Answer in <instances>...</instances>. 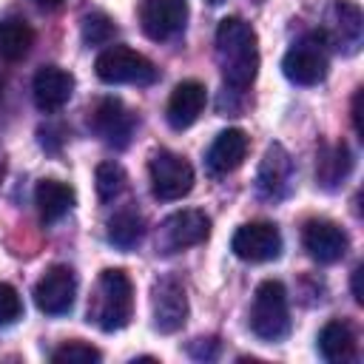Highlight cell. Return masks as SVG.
I'll use <instances>...</instances> for the list:
<instances>
[{"mask_svg":"<svg viewBox=\"0 0 364 364\" xmlns=\"http://www.w3.org/2000/svg\"><path fill=\"white\" fill-rule=\"evenodd\" d=\"M216 60L225 82L233 91H245L259 71V43L250 23L242 17H225L216 28Z\"/></svg>","mask_w":364,"mask_h":364,"instance_id":"obj_1","label":"cell"},{"mask_svg":"<svg viewBox=\"0 0 364 364\" xmlns=\"http://www.w3.org/2000/svg\"><path fill=\"white\" fill-rule=\"evenodd\" d=\"M131 313H134V284L128 273L119 267L102 270L88 304V321H94L102 333H114L131 321Z\"/></svg>","mask_w":364,"mask_h":364,"instance_id":"obj_2","label":"cell"},{"mask_svg":"<svg viewBox=\"0 0 364 364\" xmlns=\"http://www.w3.org/2000/svg\"><path fill=\"white\" fill-rule=\"evenodd\" d=\"M250 330L262 341H282L290 333V307H287V290L282 282L267 279L256 287L253 307H250Z\"/></svg>","mask_w":364,"mask_h":364,"instance_id":"obj_3","label":"cell"},{"mask_svg":"<svg viewBox=\"0 0 364 364\" xmlns=\"http://www.w3.org/2000/svg\"><path fill=\"white\" fill-rule=\"evenodd\" d=\"M94 71L108 85H151L156 80V65L128 46H108L100 51Z\"/></svg>","mask_w":364,"mask_h":364,"instance_id":"obj_4","label":"cell"},{"mask_svg":"<svg viewBox=\"0 0 364 364\" xmlns=\"http://www.w3.org/2000/svg\"><path fill=\"white\" fill-rule=\"evenodd\" d=\"M327 40L321 31L304 34L299 43L290 46V51L282 60V71L296 85H316L327 77Z\"/></svg>","mask_w":364,"mask_h":364,"instance_id":"obj_5","label":"cell"},{"mask_svg":"<svg viewBox=\"0 0 364 364\" xmlns=\"http://www.w3.org/2000/svg\"><path fill=\"white\" fill-rule=\"evenodd\" d=\"M148 176H151V191L162 202H176L191 193L193 188V168L185 156L173 151H154L148 159Z\"/></svg>","mask_w":364,"mask_h":364,"instance_id":"obj_6","label":"cell"},{"mask_svg":"<svg viewBox=\"0 0 364 364\" xmlns=\"http://www.w3.org/2000/svg\"><path fill=\"white\" fill-rule=\"evenodd\" d=\"M134 114L117 97H102L88 108V128L111 148H125L134 134Z\"/></svg>","mask_w":364,"mask_h":364,"instance_id":"obj_7","label":"cell"},{"mask_svg":"<svg viewBox=\"0 0 364 364\" xmlns=\"http://www.w3.org/2000/svg\"><path fill=\"white\" fill-rule=\"evenodd\" d=\"M151 313L159 333H176L188 321V293L176 276H159L151 287Z\"/></svg>","mask_w":364,"mask_h":364,"instance_id":"obj_8","label":"cell"},{"mask_svg":"<svg viewBox=\"0 0 364 364\" xmlns=\"http://www.w3.org/2000/svg\"><path fill=\"white\" fill-rule=\"evenodd\" d=\"M293 176H296V168H293V156L287 154V148L282 142L267 145V151L259 162V171H256L259 196L267 202L284 199L293 191Z\"/></svg>","mask_w":364,"mask_h":364,"instance_id":"obj_9","label":"cell"},{"mask_svg":"<svg viewBox=\"0 0 364 364\" xmlns=\"http://www.w3.org/2000/svg\"><path fill=\"white\" fill-rule=\"evenodd\" d=\"M210 233V219L202 213V210H176L171 213L162 228H159V250L162 253H176V250H185V247H193V245H202Z\"/></svg>","mask_w":364,"mask_h":364,"instance_id":"obj_10","label":"cell"},{"mask_svg":"<svg viewBox=\"0 0 364 364\" xmlns=\"http://www.w3.org/2000/svg\"><path fill=\"white\" fill-rule=\"evenodd\" d=\"M77 276L65 264H51L34 284V301L46 316H65L74 307Z\"/></svg>","mask_w":364,"mask_h":364,"instance_id":"obj_11","label":"cell"},{"mask_svg":"<svg viewBox=\"0 0 364 364\" xmlns=\"http://www.w3.org/2000/svg\"><path fill=\"white\" fill-rule=\"evenodd\" d=\"M230 250L242 262H270L282 253V233L273 222H247L233 233Z\"/></svg>","mask_w":364,"mask_h":364,"instance_id":"obj_12","label":"cell"},{"mask_svg":"<svg viewBox=\"0 0 364 364\" xmlns=\"http://www.w3.org/2000/svg\"><path fill=\"white\" fill-rule=\"evenodd\" d=\"M188 23L185 0H142L139 3V26L151 40H171Z\"/></svg>","mask_w":364,"mask_h":364,"instance_id":"obj_13","label":"cell"},{"mask_svg":"<svg viewBox=\"0 0 364 364\" xmlns=\"http://www.w3.org/2000/svg\"><path fill=\"white\" fill-rule=\"evenodd\" d=\"M327 23L330 26L321 31L327 46H333V48H338L344 54H355L358 46H361V31H364L361 9L353 0H336L330 6Z\"/></svg>","mask_w":364,"mask_h":364,"instance_id":"obj_14","label":"cell"},{"mask_svg":"<svg viewBox=\"0 0 364 364\" xmlns=\"http://www.w3.org/2000/svg\"><path fill=\"white\" fill-rule=\"evenodd\" d=\"M301 245H304V250L316 262L333 264V262H338L347 253L350 239H347V233L336 222H330V219H310L301 228Z\"/></svg>","mask_w":364,"mask_h":364,"instance_id":"obj_15","label":"cell"},{"mask_svg":"<svg viewBox=\"0 0 364 364\" xmlns=\"http://www.w3.org/2000/svg\"><path fill=\"white\" fill-rule=\"evenodd\" d=\"M74 94V77L71 71L60 68V65H43L37 74H34V82H31V97H34V105L46 114H54L60 111Z\"/></svg>","mask_w":364,"mask_h":364,"instance_id":"obj_16","label":"cell"},{"mask_svg":"<svg viewBox=\"0 0 364 364\" xmlns=\"http://www.w3.org/2000/svg\"><path fill=\"white\" fill-rule=\"evenodd\" d=\"M205 102H208V91L199 80H182L171 97H168V108H165V119L171 128L182 131V128H191L199 114L205 111Z\"/></svg>","mask_w":364,"mask_h":364,"instance_id":"obj_17","label":"cell"},{"mask_svg":"<svg viewBox=\"0 0 364 364\" xmlns=\"http://www.w3.org/2000/svg\"><path fill=\"white\" fill-rule=\"evenodd\" d=\"M247 134L242 131V128H228V131H222L213 142H210V148H208V156H205V165H208V171L213 173V176H225V173H230V171H236L242 162H245V156H247Z\"/></svg>","mask_w":364,"mask_h":364,"instance_id":"obj_18","label":"cell"},{"mask_svg":"<svg viewBox=\"0 0 364 364\" xmlns=\"http://www.w3.org/2000/svg\"><path fill=\"white\" fill-rule=\"evenodd\" d=\"M353 173V154L344 142L336 145H321L318 159H316V179L324 191H336L347 182V176Z\"/></svg>","mask_w":364,"mask_h":364,"instance_id":"obj_19","label":"cell"},{"mask_svg":"<svg viewBox=\"0 0 364 364\" xmlns=\"http://www.w3.org/2000/svg\"><path fill=\"white\" fill-rule=\"evenodd\" d=\"M34 205L43 225H54L74 208V188L60 179H43L34 191Z\"/></svg>","mask_w":364,"mask_h":364,"instance_id":"obj_20","label":"cell"},{"mask_svg":"<svg viewBox=\"0 0 364 364\" xmlns=\"http://www.w3.org/2000/svg\"><path fill=\"white\" fill-rule=\"evenodd\" d=\"M318 353L324 361H333V364L355 361L358 341H355L353 327L347 321H327L318 333Z\"/></svg>","mask_w":364,"mask_h":364,"instance_id":"obj_21","label":"cell"},{"mask_svg":"<svg viewBox=\"0 0 364 364\" xmlns=\"http://www.w3.org/2000/svg\"><path fill=\"white\" fill-rule=\"evenodd\" d=\"M34 46V28L23 17L0 20V57L9 63L23 60Z\"/></svg>","mask_w":364,"mask_h":364,"instance_id":"obj_22","label":"cell"},{"mask_svg":"<svg viewBox=\"0 0 364 364\" xmlns=\"http://www.w3.org/2000/svg\"><path fill=\"white\" fill-rule=\"evenodd\" d=\"M142 233H145V222L134 210H119L108 219V239L122 250H131L134 245H139Z\"/></svg>","mask_w":364,"mask_h":364,"instance_id":"obj_23","label":"cell"},{"mask_svg":"<svg viewBox=\"0 0 364 364\" xmlns=\"http://www.w3.org/2000/svg\"><path fill=\"white\" fill-rule=\"evenodd\" d=\"M117 34V26L108 14L102 11H94V14H85L82 17V43L85 46H108Z\"/></svg>","mask_w":364,"mask_h":364,"instance_id":"obj_24","label":"cell"},{"mask_svg":"<svg viewBox=\"0 0 364 364\" xmlns=\"http://www.w3.org/2000/svg\"><path fill=\"white\" fill-rule=\"evenodd\" d=\"M94 182H97L100 199L108 202V199H114V196L122 193V188H125V171L117 162H100L97 165V173H94Z\"/></svg>","mask_w":364,"mask_h":364,"instance_id":"obj_25","label":"cell"},{"mask_svg":"<svg viewBox=\"0 0 364 364\" xmlns=\"http://www.w3.org/2000/svg\"><path fill=\"white\" fill-rule=\"evenodd\" d=\"M102 358V353L97 350V347H91V344H85V341H65L63 347H57L54 353H51V361H57V364H71V361H100Z\"/></svg>","mask_w":364,"mask_h":364,"instance_id":"obj_26","label":"cell"},{"mask_svg":"<svg viewBox=\"0 0 364 364\" xmlns=\"http://www.w3.org/2000/svg\"><path fill=\"white\" fill-rule=\"evenodd\" d=\"M20 316H23V301H20V293H17V290H14L9 282H0V327L14 324Z\"/></svg>","mask_w":364,"mask_h":364,"instance_id":"obj_27","label":"cell"},{"mask_svg":"<svg viewBox=\"0 0 364 364\" xmlns=\"http://www.w3.org/2000/svg\"><path fill=\"white\" fill-rule=\"evenodd\" d=\"M353 125H355V134L361 136L364 131H361V91L355 94V100H353Z\"/></svg>","mask_w":364,"mask_h":364,"instance_id":"obj_28","label":"cell"},{"mask_svg":"<svg viewBox=\"0 0 364 364\" xmlns=\"http://www.w3.org/2000/svg\"><path fill=\"white\" fill-rule=\"evenodd\" d=\"M353 296H355V301L364 299V296H361V267L353 270Z\"/></svg>","mask_w":364,"mask_h":364,"instance_id":"obj_29","label":"cell"},{"mask_svg":"<svg viewBox=\"0 0 364 364\" xmlns=\"http://www.w3.org/2000/svg\"><path fill=\"white\" fill-rule=\"evenodd\" d=\"M37 3H40V6H46V9H57L63 0H37Z\"/></svg>","mask_w":364,"mask_h":364,"instance_id":"obj_30","label":"cell"},{"mask_svg":"<svg viewBox=\"0 0 364 364\" xmlns=\"http://www.w3.org/2000/svg\"><path fill=\"white\" fill-rule=\"evenodd\" d=\"M208 3H222V0H208Z\"/></svg>","mask_w":364,"mask_h":364,"instance_id":"obj_31","label":"cell"}]
</instances>
